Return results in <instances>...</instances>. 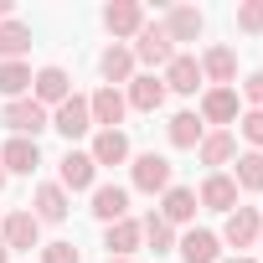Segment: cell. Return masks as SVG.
I'll list each match as a JSON object with an SVG mask.
<instances>
[{"label": "cell", "instance_id": "3957f363", "mask_svg": "<svg viewBox=\"0 0 263 263\" xmlns=\"http://www.w3.org/2000/svg\"><path fill=\"white\" fill-rule=\"evenodd\" d=\"M0 242H6L11 253H31V248H42V222L31 217V206L0 217Z\"/></svg>", "mask_w": 263, "mask_h": 263}, {"label": "cell", "instance_id": "52a82bcc", "mask_svg": "<svg viewBox=\"0 0 263 263\" xmlns=\"http://www.w3.org/2000/svg\"><path fill=\"white\" fill-rule=\"evenodd\" d=\"M57 186H62V191H93V186H98V165H93V155L67 145V155L57 160Z\"/></svg>", "mask_w": 263, "mask_h": 263}, {"label": "cell", "instance_id": "f1b7e54d", "mask_svg": "<svg viewBox=\"0 0 263 263\" xmlns=\"http://www.w3.org/2000/svg\"><path fill=\"white\" fill-rule=\"evenodd\" d=\"M232 181L237 191H263V150H242L232 165Z\"/></svg>", "mask_w": 263, "mask_h": 263}, {"label": "cell", "instance_id": "6da1fadb", "mask_svg": "<svg viewBox=\"0 0 263 263\" xmlns=\"http://www.w3.org/2000/svg\"><path fill=\"white\" fill-rule=\"evenodd\" d=\"M129 181H135V191H145V196H160V191H171V186H176V165H171L165 155L145 150V155L129 160Z\"/></svg>", "mask_w": 263, "mask_h": 263}, {"label": "cell", "instance_id": "8992f818", "mask_svg": "<svg viewBox=\"0 0 263 263\" xmlns=\"http://www.w3.org/2000/svg\"><path fill=\"white\" fill-rule=\"evenodd\" d=\"M237 114H242L237 88H206V93H201V103H196V119H201V124H217V129L237 124Z\"/></svg>", "mask_w": 263, "mask_h": 263}, {"label": "cell", "instance_id": "44dd1931", "mask_svg": "<svg viewBox=\"0 0 263 263\" xmlns=\"http://www.w3.org/2000/svg\"><path fill=\"white\" fill-rule=\"evenodd\" d=\"M124 103L140 108V114H155V108L165 103V83H160L155 72H135V78H129V88H124Z\"/></svg>", "mask_w": 263, "mask_h": 263}, {"label": "cell", "instance_id": "484cf974", "mask_svg": "<svg viewBox=\"0 0 263 263\" xmlns=\"http://www.w3.org/2000/svg\"><path fill=\"white\" fill-rule=\"evenodd\" d=\"M201 135H206V124L196 119V108H181V114H171V124H165V140H171L176 150H196Z\"/></svg>", "mask_w": 263, "mask_h": 263}, {"label": "cell", "instance_id": "30bf717a", "mask_svg": "<svg viewBox=\"0 0 263 263\" xmlns=\"http://www.w3.org/2000/svg\"><path fill=\"white\" fill-rule=\"evenodd\" d=\"M52 129H57V135L72 145V140H83L88 135V129H93V114H88V98L83 93H72L67 103H57L52 108Z\"/></svg>", "mask_w": 263, "mask_h": 263}, {"label": "cell", "instance_id": "8d00e7d4", "mask_svg": "<svg viewBox=\"0 0 263 263\" xmlns=\"http://www.w3.org/2000/svg\"><path fill=\"white\" fill-rule=\"evenodd\" d=\"M0 263H11V248H6V242H0Z\"/></svg>", "mask_w": 263, "mask_h": 263}, {"label": "cell", "instance_id": "5bb4252c", "mask_svg": "<svg viewBox=\"0 0 263 263\" xmlns=\"http://www.w3.org/2000/svg\"><path fill=\"white\" fill-rule=\"evenodd\" d=\"M196 62H201V78H206L212 88H232V83H237V52H232V47L217 42V47H206Z\"/></svg>", "mask_w": 263, "mask_h": 263}, {"label": "cell", "instance_id": "9c48e42d", "mask_svg": "<svg viewBox=\"0 0 263 263\" xmlns=\"http://www.w3.org/2000/svg\"><path fill=\"white\" fill-rule=\"evenodd\" d=\"M258 232H263L258 206H242V201H237V206L227 212V222H222V232H217V237H222L227 248H253V242H258Z\"/></svg>", "mask_w": 263, "mask_h": 263}, {"label": "cell", "instance_id": "8fae6325", "mask_svg": "<svg viewBox=\"0 0 263 263\" xmlns=\"http://www.w3.org/2000/svg\"><path fill=\"white\" fill-rule=\"evenodd\" d=\"M160 83H165V93H181V98H191L206 78H201V62L191 57V52H176L171 62H165V72H160Z\"/></svg>", "mask_w": 263, "mask_h": 263}, {"label": "cell", "instance_id": "cb8c5ba5", "mask_svg": "<svg viewBox=\"0 0 263 263\" xmlns=\"http://www.w3.org/2000/svg\"><path fill=\"white\" fill-rule=\"evenodd\" d=\"M171 227H186V222H196V191L191 186H171V191H160V206H155Z\"/></svg>", "mask_w": 263, "mask_h": 263}, {"label": "cell", "instance_id": "836d02e7", "mask_svg": "<svg viewBox=\"0 0 263 263\" xmlns=\"http://www.w3.org/2000/svg\"><path fill=\"white\" fill-rule=\"evenodd\" d=\"M242 98H248V108H263V67L242 78Z\"/></svg>", "mask_w": 263, "mask_h": 263}, {"label": "cell", "instance_id": "ab89813d", "mask_svg": "<svg viewBox=\"0 0 263 263\" xmlns=\"http://www.w3.org/2000/svg\"><path fill=\"white\" fill-rule=\"evenodd\" d=\"M258 242H263V232H258Z\"/></svg>", "mask_w": 263, "mask_h": 263}, {"label": "cell", "instance_id": "74e56055", "mask_svg": "<svg viewBox=\"0 0 263 263\" xmlns=\"http://www.w3.org/2000/svg\"><path fill=\"white\" fill-rule=\"evenodd\" d=\"M108 263H135V258H108Z\"/></svg>", "mask_w": 263, "mask_h": 263}, {"label": "cell", "instance_id": "d4e9b609", "mask_svg": "<svg viewBox=\"0 0 263 263\" xmlns=\"http://www.w3.org/2000/svg\"><path fill=\"white\" fill-rule=\"evenodd\" d=\"M140 242H145V232H140V222H135V217H124V222L103 227V248H108V258H135V253H140Z\"/></svg>", "mask_w": 263, "mask_h": 263}, {"label": "cell", "instance_id": "ac0fdd59", "mask_svg": "<svg viewBox=\"0 0 263 263\" xmlns=\"http://www.w3.org/2000/svg\"><path fill=\"white\" fill-rule=\"evenodd\" d=\"M42 165V145L36 140H6V145H0V171H6V176H31Z\"/></svg>", "mask_w": 263, "mask_h": 263}, {"label": "cell", "instance_id": "83f0119b", "mask_svg": "<svg viewBox=\"0 0 263 263\" xmlns=\"http://www.w3.org/2000/svg\"><path fill=\"white\" fill-rule=\"evenodd\" d=\"M0 98H31V62H0Z\"/></svg>", "mask_w": 263, "mask_h": 263}, {"label": "cell", "instance_id": "d590c367", "mask_svg": "<svg viewBox=\"0 0 263 263\" xmlns=\"http://www.w3.org/2000/svg\"><path fill=\"white\" fill-rule=\"evenodd\" d=\"M222 263H253V258H248V253H237V258H222Z\"/></svg>", "mask_w": 263, "mask_h": 263}, {"label": "cell", "instance_id": "7402d4cb", "mask_svg": "<svg viewBox=\"0 0 263 263\" xmlns=\"http://www.w3.org/2000/svg\"><path fill=\"white\" fill-rule=\"evenodd\" d=\"M196 160H201V165H212V171L232 165V160H237V135H232V129H212V135H201Z\"/></svg>", "mask_w": 263, "mask_h": 263}, {"label": "cell", "instance_id": "4dcf8cb0", "mask_svg": "<svg viewBox=\"0 0 263 263\" xmlns=\"http://www.w3.org/2000/svg\"><path fill=\"white\" fill-rule=\"evenodd\" d=\"M237 135H242L253 150H263V108H242V114H237Z\"/></svg>", "mask_w": 263, "mask_h": 263}, {"label": "cell", "instance_id": "f546056e", "mask_svg": "<svg viewBox=\"0 0 263 263\" xmlns=\"http://www.w3.org/2000/svg\"><path fill=\"white\" fill-rule=\"evenodd\" d=\"M140 232H145V242H150V253H176V227L160 217V212H150L145 222H140Z\"/></svg>", "mask_w": 263, "mask_h": 263}, {"label": "cell", "instance_id": "603a6c76", "mask_svg": "<svg viewBox=\"0 0 263 263\" xmlns=\"http://www.w3.org/2000/svg\"><path fill=\"white\" fill-rule=\"evenodd\" d=\"M103 227H114V222H124L129 217V186H93V206H88Z\"/></svg>", "mask_w": 263, "mask_h": 263}, {"label": "cell", "instance_id": "e0dca14e", "mask_svg": "<svg viewBox=\"0 0 263 263\" xmlns=\"http://www.w3.org/2000/svg\"><path fill=\"white\" fill-rule=\"evenodd\" d=\"M98 78H103V88H129V78H135V52H129L124 42L103 47V57H98Z\"/></svg>", "mask_w": 263, "mask_h": 263}, {"label": "cell", "instance_id": "d6986e66", "mask_svg": "<svg viewBox=\"0 0 263 263\" xmlns=\"http://www.w3.org/2000/svg\"><path fill=\"white\" fill-rule=\"evenodd\" d=\"M67 212H72V196H67L57 181H42L36 196H31V217H36V222H67Z\"/></svg>", "mask_w": 263, "mask_h": 263}, {"label": "cell", "instance_id": "1f68e13d", "mask_svg": "<svg viewBox=\"0 0 263 263\" xmlns=\"http://www.w3.org/2000/svg\"><path fill=\"white\" fill-rule=\"evenodd\" d=\"M237 31L263 36V0H242V6H237Z\"/></svg>", "mask_w": 263, "mask_h": 263}, {"label": "cell", "instance_id": "ba28073f", "mask_svg": "<svg viewBox=\"0 0 263 263\" xmlns=\"http://www.w3.org/2000/svg\"><path fill=\"white\" fill-rule=\"evenodd\" d=\"M129 52H135V62L160 67V72H165V62L176 57V47H171V36H165V26H160V21H145V31L135 36V47H129Z\"/></svg>", "mask_w": 263, "mask_h": 263}, {"label": "cell", "instance_id": "2e32d148", "mask_svg": "<svg viewBox=\"0 0 263 263\" xmlns=\"http://www.w3.org/2000/svg\"><path fill=\"white\" fill-rule=\"evenodd\" d=\"M176 253L181 263H222V237L206 227H191L186 237H176Z\"/></svg>", "mask_w": 263, "mask_h": 263}, {"label": "cell", "instance_id": "ffe728a7", "mask_svg": "<svg viewBox=\"0 0 263 263\" xmlns=\"http://www.w3.org/2000/svg\"><path fill=\"white\" fill-rule=\"evenodd\" d=\"M88 155H93V165H124V160H135L124 129H98L93 145H88Z\"/></svg>", "mask_w": 263, "mask_h": 263}, {"label": "cell", "instance_id": "7c38bea8", "mask_svg": "<svg viewBox=\"0 0 263 263\" xmlns=\"http://www.w3.org/2000/svg\"><path fill=\"white\" fill-rule=\"evenodd\" d=\"M237 196H242V191H237V181H232L227 171H212V176L201 181V191H196V206H206V212H222V217H227V212L237 206Z\"/></svg>", "mask_w": 263, "mask_h": 263}, {"label": "cell", "instance_id": "9a60e30c", "mask_svg": "<svg viewBox=\"0 0 263 263\" xmlns=\"http://www.w3.org/2000/svg\"><path fill=\"white\" fill-rule=\"evenodd\" d=\"M88 114H93V129H119L129 103H124V88H98L88 93Z\"/></svg>", "mask_w": 263, "mask_h": 263}, {"label": "cell", "instance_id": "e575fe53", "mask_svg": "<svg viewBox=\"0 0 263 263\" xmlns=\"http://www.w3.org/2000/svg\"><path fill=\"white\" fill-rule=\"evenodd\" d=\"M0 21H11V0H0Z\"/></svg>", "mask_w": 263, "mask_h": 263}, {"label": "cell", "instance_id": "f35d334b", "mask_svg": "<svg viewBox=\"0 0 263 263\" xmlns=\"http://www.w3.org/2000/svg\"><path fill=\"white\" fill-rule=\"evenodd\" d=\"M0 191H6V171H0Z\"/></svg>", "mask_w": 263, "mask_h": 263}, {"label": "cell", "instance_id": "7a4b0ae2", "mask_svg": "<svg viewBox=\"0 0 263 263\" xmlns=\"http://www.w3.org/2000/svg\"><path fill=\"white\" fill-rule=\"evenodd\" d=\"M0 124H6L16 140H36L42 129H52V114H47L36 98H16V103L0 108Z\"/></svg>", "mask_w": 263, "mask_h": 263}, {"label": "cell", "instance_id": "4fadbf2b", "mask_svg": "<svg viewBox=\"0 0 263 263\" xmlns=\"http://www.w3.org/2000/svg\"><path fill=\"white\" fill-rule=\"evenodd\" d=\"M160 26H165L171 47H181V42H201V31H206V16H201L196 6H171Z\"/></svg>", "mask_w": 263, "mask_h": 263}, {"label": "cell", "instance_id": "4316f807", "mask_svg": "<svg viewBox=\"0 0 263 263\" xmlns=\"http://www.w3.org/2000/svg\"><path fill=\"white\" fill-rule=\"evenodd\" d=\"M26 52H31V26L0 21V62H26Z\"/></svg>", "mask_w": 263, "mask_h": 263}, {"label": "cell", "instance_id": "5b68a950", "mask_svg": "<svg viewBox=\"0 0 263 263\" xmlns=\"http://www.w3.org/2000/svg\"><path fill=\"white\" fill-rule=\"evenodd\" d=\"M31 98H36L47 114H52L57 103H67V98H72V78H67V67H57V62H52V67H36V72H31Z\"/></svg>", "mask_w": 263, "mask_h": 263}, {"label": "cell", "instance_id": "277c9868", "mask_svg": "<svg viewBox=\"0 0 263 263\" xmlns=\"http://www.w3.org/2000/svg\"><path fill=\"white\" fill-rule=\"evenodd\" d=\"M103 31L114 42L140 36L145 31V6H140V0H108V6H103Z\"/></svg>", "mask_w": 263, "mask_h": 263}, {"label": "cell", "instance_id": "d6a6232c", "mask_svg": "<svg viewBox=\"0 0 263 263\" xmlns=\"http://www.w3.org/2000/svg\"><path fill=\"white\" fill-rule=\"evenodd\" d=\"M42 263H83V253L72 242H47L42 248Z\"/></svg>", "mask_w": 263, "mask_h": 263}]
</instances>
